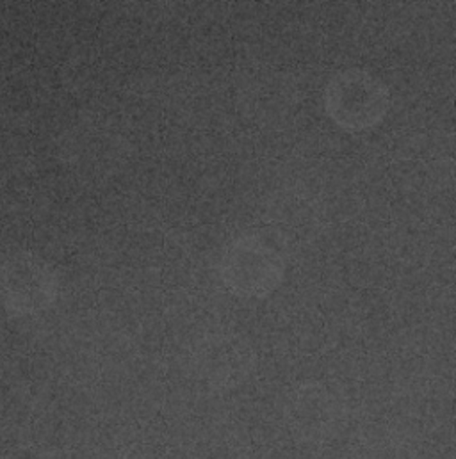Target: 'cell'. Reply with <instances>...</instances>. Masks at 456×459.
<instances>
[{
    "label": "cell",
    "mask_w": 456,
    "mask_h": 459,
    "mask_svg": "<svg viewBox=\"0 0 456 459\" xmlns=\"http://www.w3.org/2000/svg\"><path fill=\"white\" fill-rule=\"evenodd\" d=\"M39 459H52V458H39Z\"/></svg>",
    "instance_id": "4"
},
{
    "label": "cell",
    "mask_w": 456,
    "mask_h": 459,
    "mask_svg": "<svg viewBox=\"0 0 456 459\" xmlns=\"http://www.w3.org/2000/svg\"><path fill=\"white\" fill-rule=\"evenodd\" d=\"M54 281L45 262L32 255H18L7 260L0 271V301L9 312L36 314L52 303Z\"/></svg>",
    "instance_id": "3"
},
{
    "label": "cell",
    "mask_w": 456,
    "mask_h": 459,
    "mask_svg": "<svg viewBox=\"0 0 456 459\" xmlns=\"http://www.w3.org/2000/svg\"><path fill=\"white\" fill-rule=\"evenodd\" d=\"M225 280L237 294L262 298L273 292L284 278V260L266 242L250 237L241 238L224 262Z\"/></svg>",
    "instance_id": "2"
},
{
    "label": "cell",
    "mask_w": 456,
    "mask_h": 459,
    "mask_svg": "<svg viewBox=\"0 0 456 459\" xmlns=\"http://www.w3.org/2000/svg\"><path fill=\"white\" fill-rule=\"evenodd\" d=\"M390 108L383 81L360 68L338 72L325 88V111L344 130L360 132L376 126Z\"/></svg>",
    "instance_id": "1"
}]
</instances>
